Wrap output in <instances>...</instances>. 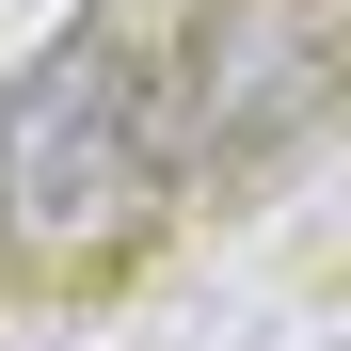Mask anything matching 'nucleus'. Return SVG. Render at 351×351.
Segmentation results:
<instances>
[{
	"label": "nucleus",
	"instance_id": "nucleus-1",
	"mask_svg": "<svg viewBox=\"0 0 351 351\" xmlns=\"http://www.w3.org/2000/svg\"><path fill=\"white\" fill-rule=\"evenodd\" d=\"M176 192V160H160V64H128L112 32H48L16 96H0V240L48 256V271H80L112 240H144Z\"/></svg>",
	"mask_w": 351,
	"mask_h": 351
},
{
	"label": "nucleus",
	"instance_id": "nucleus-2",
	"mask_svg": "<svg viewBox=\"0 0 351 351\" xmlns=\"http://www.w3.org/2000/svg\"><path fill=\"white\" fill-rule=\"evenodd\" d=\"M319 80H335V48H319L304 0H208L176 32V64H160V160L176 176H240L319 112Z\"/></svg>",
	"mask_w": 351,
	"mask_h": 351
}]
</instances>
